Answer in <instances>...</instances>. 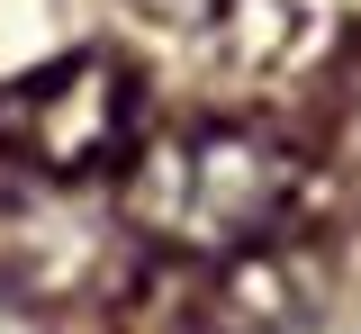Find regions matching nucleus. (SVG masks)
<instances>
[{
    "label": "nucleus",
    "mask_w": 361,
    "mask_h": 334,
    "mask_svg": "<svg viewBox=\"0 0 361 334\" xmlns=\"http://www.w3.org/2000/svg\"><path fill=\"white\" fill-rule=\"evenodd\" d=\"M316 199V144L271 118H190L154 127L118 172V217L154 253H180L199 271L271 253L298 235Z\"/></svg>",
    "instance_id": "1"
},
{
    "label": "nucleus",
    "mask_w": 361,
    "mask_h": 334,
    "mask_svg": "<svg viewBox=\"0 0 361 334\" xmlns=\"http://www.w3.org/2000/svg\"><path fill=\"white\" fill-rule=\"evenodd\" d=\"M145 144V82L127 54L109 46H73L9 73L0 82V154L27 163L45 181H90V172H127Z\"/></svg>",
    "instance_id": "2"
},
{
    "label": "nucleus",
    "mask_w": 361,
    "mask_h": 334,
    "mask_svg": "<svg viewBox=\"0 0 361 334\" xmlns=\"http://www.w3.org/2000/svg\"><path fill=\"white\" fill-rule=\"evenodd\" d=\"M217 46L244 82H325L361 54V0H226Z\"/></svg>",
    "instance_id": "3"
},
{
    "label": "nucleus",
    "mask_w": 361,
    "mask_h": 334,
    "mask_svg": "<svg viewBox=\"0 0 361 334\" xmlns=\"http://www.w3.org/2000/svg\"><path fill=\"white\" fill-rule=\"evenodd\" d=\"M316 262L298 244H271V253H244V262H217L208 271V307H199V326L208 334H289L307 326L316 307Z\"/></svg>",
    "instance_id": "4"
},
{
    "label": "nucleus",
    "mask_w": 361,
    "mask_h": 334,
    "mask_svg": "<svg viewBox=\"0 0 361 334\" xmlns=\"http://www.w3.org/2000/svg\"><path fill=\"white\" fill-rule=\"evenodd\" d=\"M316 190L361 199V54L334 73V127H325V144H316Z\"/></svg>",
    "instance_id": "5"
},
{
    "label": "nucleus",
    "mask_w": 361,
    "mask_h": 334,
    "mask_svg": "<svg viewBox=\"0 0 361 334\" xmlns=\"http://www.w3.org/2000/svg\"><path fill=\"white\" fill-rule=\"evenodd\" d=\"M145 18H163V27H217L226 18V0H135Z\"/></svg>",
    "instance_id": "6"
}]
</instances>
